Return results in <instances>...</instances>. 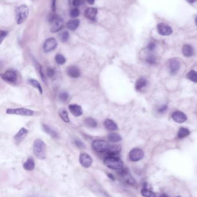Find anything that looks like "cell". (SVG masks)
<instances>
[{
	"label": "cell",
	"instance_id": "cell-1",
	"mask_svg": "<svg viewBox=\"0 0 197 197\" xmlns=\"http://www.w3.org/2000/svg\"><path fill=\"white\" fill-rule=\"evenodd\" d=\"M34 155L40 160H43L46 157V146L45 143L41 139H36L33 145Z\"/></svg>",
	"mask_w": 197,
	"mask_h": 197
},
{
	"label": "cell",
	"instance_id": "cell-2",
	"mask_svg": "<svg viewBox=\"0 0 197 197\" xmlns=\"http://www.w3.org/2000/svg\"><path fill=\"white\" fill-rule=\"evenodd\" d=\"M104 164L109 168L115 170H121L123 168L124 164L122 160L116 156H108L104 160Z\"/></svg>",
	"mask_w": 197,
	"mask_h": 197
},
{
	"label": "cell",
	"instance_id": "cell-3",
	"mask_svg": "<svg viewBox=\"0 0 197 197\" xmlns=\"http://www.w3.org/2000/svg\"><path fill=\"white\" fill-rule=\"evenodd\" d=\"M49 22L51 31L53 33L60 31L64 26L63 20L55 15L51 16L49 18Z\"/></svg>",
	"mask_w": 197,
	"mask_h": 197
},
{
	"label": "cell",
	"instance_id": "cell-4",
	"mask_svg": "<svg viewBox=\"0 0 197 197\" xmlns=\"http://www.w3.org/2000/svg\"><path fill=\"white\" fill-rule=\"evenodd\" d=\"M92 146L94 151L98 153H103L108 151L110 145L108 142L104 140H96L92 142Z\"/></svg>",
	"mask_w": 197,
	"mask_h": 197
},
{
	"label": "cell",
	"instance_id": "cell-5",
	"mask_svg": "<svg viewBox=\"0 0 197 197\" xmlns=\"http://www.w3.org/2000/svg\"><path fill=\"white\" fill-rule=\"evenodd\" d=\"M28 14V8L26 5H21L16 10V21L18 24L23 23Z\"/></svg>",
	"mask_w": 197,
	"mask_h": 197
},
{
	"label": "cell",
	"instance_id": "cell-6",
	"mask_svg": "<svg viewBox=\"0 0 197 197\" xmlns=\"http://www.w3.org/2000/svg\"><path fill=\"white\" fill-rule=\"evenodd\" d=\"M7 114L18 115L21 116H32L34 111L26 108H7L6 110Z\"/></svg>",
	"mask_w": 197,
	"mask_h": 197
},
{
	"label": "cell",
	"instance_id": "cell-7",
	"mask_svg": "<svg viewBox=\"0 0 197 197\" xmlns=\"http://www.w3.org/2000/svg\"><path fill=\"white\" fill-rule=\"evenodd\" d=\"M1 78L9 83H14L17 80L18 74L15 71L12 70H8L6 71L4 73L1 74Z\"/></svg>",
	"mask_w": 197,
	"mask_h": 197
},
{
	"label": "cell",
	"instance_id": "cell-8",
	"mask_svg": "<svg viewBox=\"0 0 197 197\" xmlns=\"http://www.w3.org/2000/svg\"><path fill=\"white\" fill-rule=\"evenodd\" d=\"M57 46V41L53 37H50L46 39L43 46V50L45 53H49L54 50Z\"/></svg>",
	"mask_w": 197,
	"mask_h": 197
},
{
	"label": "cell",
	"instance_id": "cell-9",
	"mask_svg": "<svg viewBox=\"0 0 197 197\" xmlns=\"http://www.w3.org/2000/svg\"><path fill=\"white\" fill-rule=\"evenodd\" d=\"M168 66L170 73L171 75L174 76L179 70L180 68V63L178 58H171L168 62Z\"/></svg>",
	"mask_w": 197,
	"mask_h": 197
},
{
	"label": "cell",
	"instance_id": "cell-10",
	"mask_svg": "<svg viewBox=\"0 0 197 197\" xmlns=\"http://www.w3.org/2000/svg\"><path fill=\"white\" fill-rule=\"evenodd\" d=\"M144 153L142 149L139 148H134L129 153V159L132 161H138L143 159Z\"/></svg>",
	"mask_w": 197,
	"mask_h": 197
},
{
	"label": "cell",
	"instance_id": "cell-11",
	"mask_svg": "<svg viewBox=\"0 0 197 197\" xmlns=\"http://www.w3.org/2000/svg\"><path fill=\"white\" fill-rule=\"evenodd\" d=\"M158 33L162 36H168L172 33V29L168 25L165 23L158 24L157 27Z\"/></svg>",
	"mask_w": 197,
	"mask_h": 197
},
{
	"label": "cell",
	"instance_id": "cell-12",
	"mask_svg": "<svg viewBox=\"0 0 197 197\" xmlns=\"http://www.w3.org/2000/svg\"><path fill=\"white\" fill-rule=\"evenodd\" d=\"M79 162L83 167L88 168L92 165V160L90 155L83 153H81L79 156Z\"/></svg>",
	"mask_w": 197,
	"mask_h": 197
},
{
	"label": "cell",
	"instance_id": "cell-13",
	"mask_svg": "<svg viewBox=\"0 0 197 197\" xmlns=\"http://www.w3.org/2000/svg\"><path fill=\"white\" fill-rule=\"evenodd\" d=\"M171 117L174 122H176V123H178V124L184 123V122H186L187 120V116L186 115V114H184L183 112L179 111H176L174 112L172 114Z\"/></svg>",
	"mask_w": 197,
	"mask_h": 197
},
{
	"label": "cell",
	"instance_id": "cell-14",
	"mask_svg": "<svg viewBox=\"0 0 197 197\" xmlns=\"http://www.w3.org/2000/svg\"><path fill=\"white\" fill-rule=\"evenodd\" d=\"M28 133V131L26 128H20L14 137V139L16 143L18 144L22 142L27 135Z\"/></svg>",
	"mask_w": 197,
	"mask_h": 197
},
{
	"label": "cell",
	"instance_id": "cell-15",
	"mask_svg": "<svg viewBox=\"0 0 197 197\" xmlns=\"http://www.w3.org/2000/svg\"><path fill=\"white\" fill-rule=\"evenodd\" d=\"M69 110L71 114L74 115L75 116H80L83 114L82 108L80 105L78 104H70L68 106Z\"/></svg>",
	"mask_w": 197,
	"mask_h": 197
},
{
	"label": "cell",
	"instance_id": "cell-16",
	"mask_svg": "<svg viewBox=\"0 0 197 197\" xmlns=\"http://www.w3.org/2000/svg\"><path fill=\"white\" fill-rule=\"evenodd\" d=\"M67 72L69 76L72 78H78L80 76V69L75 66H69L67 70Z\"/></svg>",
	"mask_w": 197,
	"mask_h": 197
},
{
	"label": "cell",
	"instance_id": "cell-17",
	"mask_svg": "<svg viewBox=\"0 0 197 197\" xmlns=\"http://www.w3.org/2000/svg\"><path fill=\"white\" fill-rule=\"evenodd\" d=\"M98 13V10L96 8H88L86 9L84 12V15L86 18L94 20L96 18V14Z\"/></svg>",
	"mask_w": 197,
	"mask_h": 197
},
{
	"label": "cell",
	"instance_id": "cell-18",
	"mask_svg": "<svg viewBox=\"0 0 197 197\" xmlns=\"http://www.w3.org/2000/svg\"><path fill=\"white\" fill-rule=\"evenodd\" d=\"M121 175L122 176V178H123L124 180L129 184H133L135 183V180L133 179L131 175L129 174V171L127 170H123L121 169Z\"/></svg>",
	"mask_w": 197,
	"mask_h": 197
},
{
	"label": "cell",
	"instance_id": "cell-19",
	"mask_svg": "<svg viewBox=\"0 0 197 197\" xmlns=\"http://www.w3.org/2000/svg\"><path fill=\"white\" fill-rule=\"evenodd\" d=\"M182 53L184 56L186 57H191L194 54V50L191 45H184L182 48Z\"/></svg>",
	"mask_w": 197,
	"mask_h": 197
},
{
	"label": "cell",
	"instance_id": "cell-20",
	"mask_svg": "<svg viewBox=\"0 0 197 197\" xmlns=\"http://www.w3.org/2000/svg\"><path fill=\"white\" fill-rule=\"evenodd\" d=\"M121 151V147L118 145H110L109 149L106 152L109 156H116Z\"/></svg>",
	"mask_w": 197,
	"mask_h": 197
},
{
	"label": "cell",
	"instance_id": "cell-21",
	"mask_svg": "<svg viewBox=\"0 0 197 197\" xmlns=\"http://www.w3.org/2000/svg\"><path fill=\"white\" fill-rule=\"evenodd\" d=\"M104 126L106 128L110 131H115L118 129V126L112 120L109 119H106L104 121Z\"/></svg>",
	"mask_w": 197,
	"mask_h": 197
},
{
	"label": "cell",
	"instance_id": "cell-22",
	"mask_svg": "<svg viewBox=\"0 0 197 197\" xmlns=\"http://www.w3.org/2000/svg\"><path fill=\"white\" fill-rule=\"evenodd\" d=\"M147 84H148V81L146 78H139L135 83V89L137 91H141L142 88L146 87Z\"/></svg>",
	"mask_w": 197,
	"mask_h": 197
},
{
	"label": "cell",
	"instance_id": "cell-23",
	"mask_svg": "<svg viewBox=\"0 0 197 197\" xmlns=\"http://www.w3.org/2000/svg\"><path fill=\"white\" fill-rule=\"evenodd\" d=\"M43 130L45 133L48 134L51 137L55 138H57L58 137V134L55 132V130L53 128H51L49 126L43 124L42 126Z\"/></svg>",
	"mask_w": 197,
	"mask_h": 197
},
{
	"label": "cell",
	"instance_id": "cell-24",
	"mask_svg": "<svg viewBox=\"0 0 197 197\" xmlns=\"http://www.w3.org/2000/svg\"><path fill=\"white\" fill-rule=\"evenodd\" d=\"M23 168L26 171H32L35 168V162L34 159L30 157L23 164Z\"/></svg>",
	"mask_w": 197,
	"mask_h": 197
},
{
	"label": "cell",
	"instance_id": "cell-25",
	"mask_svg": "<svg viewBox=\"0 0 197 197\" xmlns=\"http://www.w3.org/2000/svg\"><path fill=\"white\" fill-rule=\"evenodd\" d=\"M80 24V21L78 19H73L67 24V26L71 31H75L78 28Z\"/></svg>",
	"mask_w": 197,
	"mask_h": 197
},
{
	"label": "cell",
	"instance_id": "cell-26",
	"mask_svg": "<svg viewBox=\"0 0 197 197\" xmlns=\"http://www.w3.org/2000/svg\"><path fill=\"white\" fill-rule=\"evenodd\" d=\"M190 134V132L189 130L185 128H179L178 133V137L179 139H182L186 137Z\"/></svg>",
	"mask_w": 197,
	"mask_h": 197
},
{
	"label": "cell",
	"instance_id": "cell-27",
	"mask_svg": "<svg viewBox=\"0 0 197 197\" xmlns=\"http://www.w3.org/2000/svg\"><path fill=\"white\" fill-rule=\"evenodd\" d=\"M108 140L112 142H117L121 141L122 138L120 135L116 133H111L108 135Z\"/></svg>",
	"mask_w": 197,
	"mask_h": 197
},
{
	"label": "cell",
	"instance_id": "cell-28",
	"mask_svg": "<svg viewBox=\"0 0 197 197\" xmlns=\"http://www.w3.org/2000/svg\"><path fill=\"white\" fill-rule=\"evenodd\" d=\"M59 114L60 118L63 119V120L65 122L68 123L70 122V120L68 117V114L64 108H60V110H59Z\"/></svg>",
	"mask_w": 197,
	"mask_h": 197
},
{
	"label": "cell",
	"instance_id": "cell-29",
	"mask_svg": "<svg viewBox=\"0 0 197 197\" xmlns=\"http://www.w3.org/2000/svg\"><path fill=\"white\" fill-rule=\"evenodd\" d=\"M28 83L34 87L37 88L41 95L43 93V89H42L41 85L38 81H37L36 80H34V79H30L28 80Z\"/></svg>",
	"mask_w": 197,
	"mask_h": 197
},
{
	"label": "cell",
	"instance_id": "cell-30",
	"mask_svg": "<svg viewBox=\"0 0 197 197\" xmlns=\"http://www.w3.org/2000/svg\"><path fill=\"white\" fill-rule=\"evenodd\" d=\"M186 77L194 83H197V72L195 70H190L186 75Z\"/></svg>",
	"mask_w": 197,
	"mask_h": 197
},
{
	"label": "cell",
	"instance_id": "cell-31",
	"mask_svg": "<svg viewBox=\"0 0 197 197\" xmlns=\"http://www.w3.org/2000/svg\"><path fill=\"white\" fill-rule=\"evenodd\" d=\"M84 123L86 126L90 128H96L98 124L96 120L91 117H88L85 119Z\"/></svg>",
	"mask_w": 197,
	"mask_h": 197
},
{
	"label": "cell",
	"instance_id": "cell-32",
	"mask_svg": "<svg viewBox=\"0 0 197 197\" xmlns=\"http://www.w3.org/2000/svg\"><path fill=\"white\" fill-rule=\"evenodd\" d=\"M157 57L153 54H149L146 58V61L147 63L150 65L156 64L157 62Z\"/></svg>",
	"mask_w": 197,
	"mask_h": 197
},
{
	"label": "cell",
	"instance_id": "cell-33",
	"mask_svg": "<svg viewBox=\"0 0 197 197\" xmlns=\"http://www.w3.org/2000/svg\"><path fill=\"white\" fill-rule=\"evenodd\" d=\"M141 194L145 197H156L154 193L146 188H143L141 190Z\"/></svg>",
	"mask_w": 197,
	"mask_h": 197
},
{
	"label": "cell",
	"instance_id": "cell-34",
	"mask_svg": "<svg viewBox=\"0 0 197 197\" xmlns=\"http://www.w3.org/2000/svg\"><path fill=\"white\" fill-rule=\"evenodd\" d=\"M55 60L57 64H58L59 65L64 64L66 62V61H67L64 57L60 54H58L55 55Z\"/></svg>",
	"mask_w": 197,
	"mask_h": 197
},
{
	"label": "cell",
	"instance_id": "cell-35",
	"mask_svg": "<svg viewBox=\"0 0 197 197\" xmlns=\"http://www.w3.org/2000/svg\"><path fill=\"white\" fill-rule=\"evenodd\" d=\"M60 39L63 42H66L68 40L69 33L67 31H64L60 34Z\"/></svg>",
	"mask_w": 197,
	"mask_h": 197
},
{
	"label": "cell",
	"instance_id": "cell-36",
	"mask_svg": "<svg viewBox=\"0 0 197 197\" xmlns=\"http://www.w3.org/2000/svg\"><path fill=\"white\" fill-rule=\"evenodd\" d=\"M37 68H38V70H39V74H40V76H41V78H42V81H43V83H45L46 78H45V76L44 74H43V72H42V67L41 65H40L39 64H37Z\"/></svg>",
	"mask_w": 197,
	"mask_h": 197
},
{
	"label": "cell",
	"instance_id": "cell-37",
	"mask_svg": "<svg viewBox=\"0 0 197 197\" xmlns=\"http://www.w3.org/2000/svg\"><path fill=\"white\" fill-rule=\"evenodd\" d=\"M70 16L72 18H76L79 15V10L77 8L72 9L70 11Z\"/></svg>",
	"mask_w": 197,
	"mask_h": 197
},
{
	"label": "cell",
	"instance_id": "cell-38",
	"mask_svg": "<svg viewBox=\"0 0 197 197\" xmlns=\"http://www.w3.org/2000/svg\"><path fill=\"white\" fill-rule=\"evenodd\" d=\"M68 93L65 92H61L59 95V99L63 101L67 100L68 99Z\"/></svg>",
	"mask_w": 197,
	"mask_h": 197
},
{
	"label": "cell",
	"instance_id": "cell-39",
	"mask_svg": "<svg viewBox=\"0 0 197 197\" xmlns=\"http://www.w3.org/2000/svg\"><path fill=\"white\" fill-rule=\"evenodd\" d=\"M156 45L154 42H150L149 43V45L147 46V49L149 52H152L156 49Z\"/></svg>",
	"mask_w": 197,
	"mask_h": 197
},
{
	"label": "cell",
	"instance_id": "cell-40",
	"mask_svg": "<svg viewBox=\"0 0 197 197\" xmlns=\"http://www.w3.org/2000/svg\"><path fill=\"white\" fill-rule=\"evenodd\" d=\"M46 74L47 75L48 77H52L55 76V69L51 68H48L47 69V71H46Z\"/></svg>",
	"mask_w": 197,
	"mask_h": 197
},
{
	"label": "cell",
	"instance_id": "cell-41",
	"mask_svg": "<svg viewBox=\"0 0 197 197\" xmlns=\"http://www.w3.org/2000/svg\"><path fill=\"white\" fill-rule=\"evenodd\" d=\"M75 145L80 149H84L86 148V146L83 142H82L80 140H75Z\"/></svg>",
	"mask_w": 197,
	"mask_h": 197
},
{
	"label": "cell",
	"instance_id": "cell-42",
	"mask_svg": "<svg viewBox=\"0 0 197 197\" xmlns=\"http://www.w3.org/2000/svg\"><path fill=\"white\" fill-rule=\"evenodd\" d=\"M167 110H168V105H162L157 109V111L158 113L163 114V113L165 112Z\"/></svg>",
	"mask_w": 197,
	"mask_h": 197
},
{
	"label": "cell",
	"instance_id": "cell-43",
	"mask_svg": "<svg viewBox=\"0 0 197 197\" xmlns=\"http://www.w3.org/2000/svg\"><path fill=\"white\" fill-rule=\"evenodd\" d=\"M83 3H84L83 0H73V5L75 6H80V5H82Z\"/></svg>",
	"mask_w": 197,
	"mask_h": 197
},
{
	"label": "cell",
	"instance_id": "cell-44",
	"mask_svg": "<svg viewBox=\"0 0 197 197\" xmlns=\"http://www.w3.org/2000/svg\"><path fill=\"white\" fill-rule=\"evenodd\" d=\"M7 34H8V32H6V31H1V35H0V37H1V43L4 40V39L7 35Z\"/></svg>",
	"mask_w": 197,
	"mask_h": 197
},
{
	"label": "cell",
	"instance_id": "cell-45",
	"mask_svg": "<svg viewBox=\"0 0 197 197\" xmlns=\"http://www.w3.org/2000/svg\"><path fill=\"white\" fill-rule=\"evenodd\" d=\"M51 9L53 12H55L56 9V0H52L51 2Z\"/></svg>",
	"mask_w": 197,
	"mask_h": 197
},
{
	"label": "cell",
	"instance_id": "cell-46",
	"mask_svg": "<svg viewBox=\"0 0 197 197\" xmlns=\"http://www.w3.org/2000/svg\"><path fill=\"white\" fill-rule=\"evenodd\" d=\"M87 1L90 4L92 5L94 3L95 0H87Z\"/></svg>",
	"mask_w": 197,
	"mask_h": 197
},
{
	"label": "cell",
	"instance_id": "cell-47",
	"mask_svg": "<svg viewBox=\"0 0 197 197\" xmlns=\"http://www.w3.org/2000/svg\"><path fill=\"white\" fill-rule=\"evenodd\" d=\"M188 2L190 3V4H193L194 2H195L197 0H186Z\"/></svg>",
	"mask_w": 197,
	"mask_h": 197
},
{
	"label": "cell",
	"instance_id": "cell-48",
	"mask_svg": "<svg viewBox=\"0 0 197 197\" xmlns=\"http://www.w3.org/2000/svg\"><path fill=\"white\" fill-rule=\"evenodd\" d=\"M168 197L166 195H165V194H162V195H161L160 196V197Z\"/></svg>",
	"mask_w": 197,
	"mask_h": 197
},
{
	"label": "cell",
	"instance_id": "cell-49",
	"mask_svg": "<svg viewBox=\"0 0 197 197\" xmlns=\"http://www.w3.org/2000/svg\"><path fill=\"white\" fill-rule=\"evenodd\" d=\"M195 23H196V25L197 26V16L196 17V18H195Z\"/></svg>",
	"mask_w": 197,
	"mask_h": 197
},
{
	"label": "cell",
	"instance_id": "cell-50",
	"mask_svg": "<svg viewBox=\"0 0 197 197\" xmlns=\"http://www.w3.org/2000/svg\"></svg>",
	"mask_w": 197,
	"mask_h": 197
}]
</instances>
